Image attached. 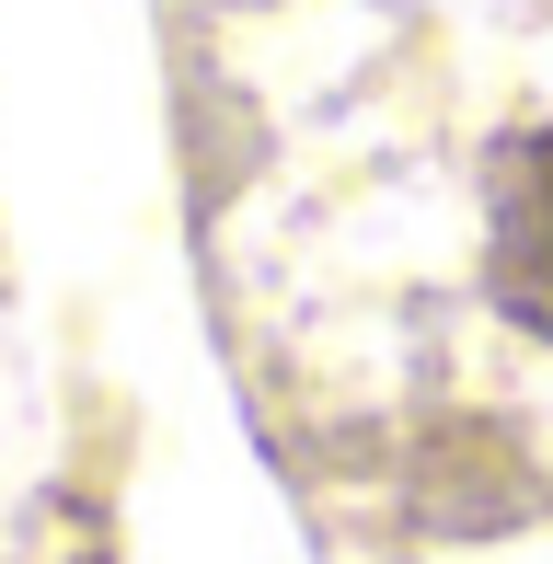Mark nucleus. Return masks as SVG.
Instances as JSON below:
<instances>
[{"label": "nucleus", "mask_w": 553, "mask_h": 564, "mask_svg": "<svg viewBox=\"0 0 553 564\" xmlns=\"http://www.w3.org/2000/svg\"><path fill=\"white\" fill-rule=\"evenodd\" d=\"M185 105L289 438L553 507V0H185Z\"/></svg>", "instance_id": "1"}]
</instances>
